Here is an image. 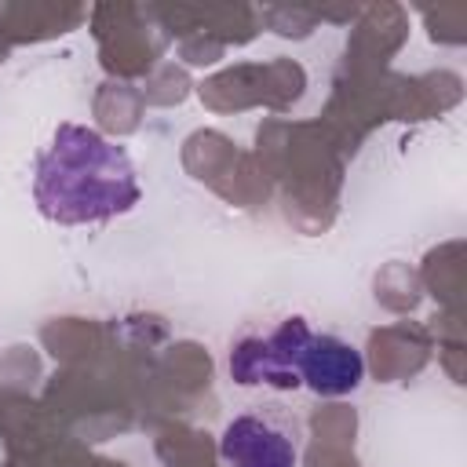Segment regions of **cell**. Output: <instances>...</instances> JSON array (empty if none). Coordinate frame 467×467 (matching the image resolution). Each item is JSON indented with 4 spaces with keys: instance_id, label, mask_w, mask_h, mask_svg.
<instances>
[{
    "instance_id": "obj_1",
    "label": "cell",
    "mask_w": 467,
    "mask_h": 467,
    "mask_svg": "<svg viewBox=\"0 0 467 467\" xmlns=\"http://www.w3.org/2000/svg\"><path fill=\"white\" fill-rule=\"evenodd\" d=\"M139 175L124 146L84 124H58L33 168L36 208L58 226L124 215L139 204Z\"/></svg>"
},
{
    "instance_id": "obj_2",
    "label": "cell",
    "mask_w": 467,
    "mask_h": 467,
    "mask_svg": "<svg viewBox=\"0 0 467 467\" xmlns=\"http://www.w3.org/2000/svg\"><path fill=\"white\" fill-rule=\"evenodd\" d=\"M303 449V423L292 409L266 401L237 412L219 441L226 467H296Z\"/></svg>"
},
{
    "instance_id": "obj_3",
    "label": "cell",
    "mask_w": 467,
    "mask_h": 467,
    "mask_svg": "<svg viewBox=\"0 0 467 467\" xmlns=\"http://www.w3.org/2000/svg\"><path fill=\"white\" fill-rule=\"evenodd\" d=\"M310 325L303 317H281L266 328H248L230 350V376L241 387H299V358L310 343Z\"/></svg>"
},
{
    "instance_id": "obj_4",
    "label": "cell",
    "mask_w": 467,
    "mask_h": 467,
    "mask_svg": "<svg viewBox=\"0 0 467 467\" xmlns=\"http://www.w3.org/2000/svg\"><path fill=\"white\" fill-rule=\"evenodd\" d=\"M365 379V358L336 332H314L299 358V383L321 398H343Z\"/></svg>"
}]
</instances>
